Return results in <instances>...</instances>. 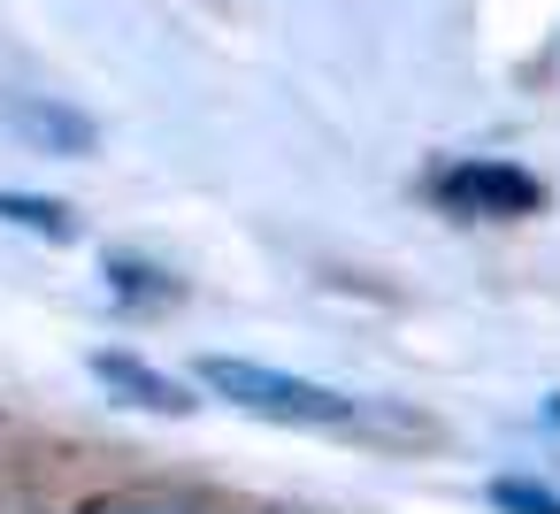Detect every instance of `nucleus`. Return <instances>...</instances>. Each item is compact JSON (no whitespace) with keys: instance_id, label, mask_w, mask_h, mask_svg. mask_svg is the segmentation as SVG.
<instances>
[{"instance_id":"1a4fd4ad","label":"nucleus","mask_w":560,"mask_h":514,"mask_svg":"<svg viewBox=\"0 0 560 514\" xmlns=\"http://www.w3.org/2000/svg\"><path fill=\"white\" fill-rule=\"evenodd\" d=\"M545 422H552V430H560V392H552V399H545Z\"/></svg>"},{"instance_id":"39448f33","label":"nucleus","mask_w":560,"mask_h":514,"mask_svg":"<svg viewBox=\"0 0 560 514\" xmlns=\"http://www.w3.org/2000/svg\"><path fill=\"white\" fill-rule=\"evenodd\" d=\"M0 223H9V231H32V238H47V246H70V238H78V215H70L62 200H39V192H0Z\"/></svg>"},{"instance_id":"6e6552de","label":"nucleus","mask_w":560,"mask_h":514,"mask_svg":"<svg viewBox=\"0 0 560 514\" xmlns=\"http://www.w3.org/2000/svg\"><path fill=\"white\" fill-rule=\"evenodd\" d=\"M93 514H200V506H185V499H154V491H131V499H101Z\"/></svg>"},{"instance_id":"7ed1b4c3","label":"nucleus","mask_w":560,"mask_h":514,"mask_svg":"<svg viewBox=\"0 0 560 514\" xmlns=\"http://www.w3.org/2000/svg\"><path fill=\"white\" fill-rule=\"evenodd\" d=\"M0 124H9L24 147L39 154H62V162H85L101 147V124L85 108H62V101H39V93H0Z\"/></svg>"},{"instance_id":"20e7f679","label":"nucleus","mask_w":560,"mask_h":514,"mask_svg":"<svg viewBox=\"0 0 560 514\" xmlns=\"http://www.w3.org/2000/svg\"><path fill=\"white\" fill-rule=\"evenodd\" d=\"M93 376L124 399V407H147V414H192L200 399L177 384V376H162V369H147L139 353H93Z\"/></svg>"},{"instance_id":"f03ea898","label":"nucleus","mask_w":560,"mask_h":514,"mask_svg":"<svg viewBox=\"0 0 560 514\" xmlns=\"http://www.w3.org/2000/svg\"><path fill=\"white\" fill-rule=\"evenodd\" d=\"M430 200L460 223H514V215L545 208V185L514 162H453V170L430 177Z\"/></svg>"},{"instance_id":"0eeeda50","label":"nucleus","mask_w":560,"mask_h":514,"mask_svg":"<svg viewBox=\"0 0 560 514\" xmlns=\"http://www.w3.org/2000/svg\"><path fill=\"white\" fill-rule=\"evenodd\" d=\"M491 506H499V514H560V491L522 483V476H499V483H491Z\"/></svg>"},{"instance_id":"423d86ee","label":"nucleus","mask_w":560,"mask_h":514,"mask_svg":"<svg viewBox=\"0 0 560 514\" xmlns=\"http://www.w3.org/2000/svg\"><path fill=\"white\" fill-rule=\"evenodd\" d=\"M108 292L131 300V307H170L177 300V277L147 269V261H108Z\"/></svg>"},{"instance_id":"f257e3e1","label":"nucleus","mask_w":560,"mask_h":514,"mask_svg":"<svg viewBox=\"0 0 560 514\" xmlns=\"http://www.w3.org/2000/svg\"><path fill=\"white\" fill-rule=\"evenodd\" d=\"M200 376H208L215 399H231V407H246V414H261V422H284V430H346V422H361V399H346V392H330V384H307V376H284V369H269V361L208 353Z\"/></svg>"}]
</instances>
